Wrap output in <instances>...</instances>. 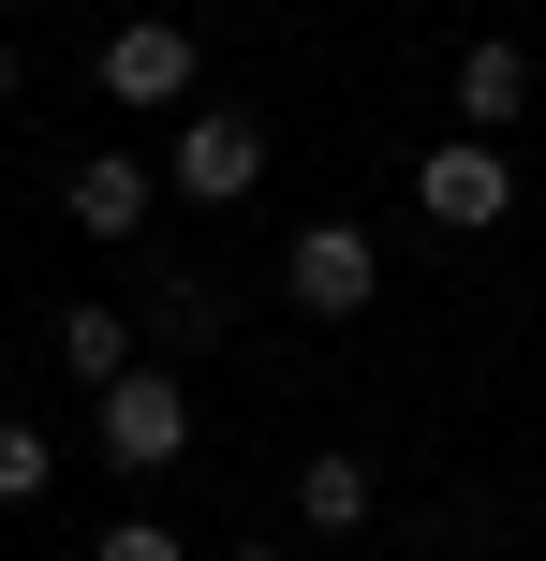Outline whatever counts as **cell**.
Returning <instances> with one entry per match:
<instances>
[{"mask_svg":"<svg viewBox=\"0 0 546 561\" xmlns=\"http://www.w3.org/2000/svg\"><path fill=\"white\" fill-rule=\"evenodd\" d=\"M163 193H177V207H252V193H266V118H252V104H193L177 148H163Z\"/></svg>","mask_w":546,"mask_h":561,"instance_id":"6da1fadb","label":"cell"},{"mask_svg":"<svg viewBox=\"0 0 546 561\" xmlns=\"http://www.w3.org/2000/svg\"><path fill=\"white\" fill-rule=\"evenodd\" d=\"M59 369H74L89 399H104L118 369H148V355H133V310H59Z\"/></svg>","mask_w":546,"mask_h":561,"instance_id":"9c48e42d","label":"cell"},{"mask_svg":"<svg viewBox=\"0 0 546 561\" xmlns=\"http://www.w3.org/2000/svg\"><path fill=\"white\" fill-rule=\"evenodd\" d=\"M89 444H104L118 473H177V458H193V399H177V369H163V355L118 369V385L89 399Z\"/></svg>","mask_w":546,"mask_h":561,"instance_id":"7a4b0ae2","label":"cell"},{"mask_svg":"<svg viewBox=\"0 0 546 561\" xmlns=\"http://www.w3.org/2000/svg\"><path fill=\"white\" fill-rule=\"evenodd\" d=\"M45 473H59V444L30 414H0V503H45Z\"/></svg>","mask_w":546,"mask_h":561,"instance_id":"30bf717a","label":"cell"},{"mask_svg":"<svg viewBox=\"0 0 546 561\" xmlns=\"http://www.w3.org/2000/svg\"><path fill=\"white\" fill-rule=\"evenodd\" d=\"M414 207H429V222H443V237H488V222H502V207H518V163H502V148H488V134H443V148H429V163H414Z\"/></svg>","mask_w":546,"mask_h":561,"instance_id":"277c9868","label":"cell"},{"mask_svg":"<svg viewBox=\"0 0 546 561\" xmlns=\"http://www.w3.org/2000/svg\"><path fill=\"white\" fill-rule=\"evenodd\" d=\"M148 207H163V178H148L133 148H89V163L59 178V222H74V237H104V252H133V237H148Z\"/></svg>","mask_w":546,"mask_h":561,"instance_id":"8992f818","label":"cell"},{"mask_svg":"<svg viewBox=\"0 0 546 561\" xmlns=\"http://www.w3.org/2000/svg\"><path fill=\"white\" fill-rule=\"evenodd\" d=\"M370 503H384V488H370V458H355V444H325V458H295V517H311L325 547H340V533H370Z\"/></svg>","mask_w":546,"mask_h":561,"instance_id":"ba28073f","label":"cell"},{"mask_svg":"<svg viewBox=\"0 0 546 561\" xmlns=\"http://www.w3.org/2000/svg\"><path fill=\"white\" fill-rule=\"evenodd\" d=\"M193 30L177 15H133V30H104V59H89V89H104V104H193Z\"/></svg>","mask_w":546,"mask_h":561,"instance_id":"5b68a950","label":"cell"},{"mask_svg":"<svg viewBox=\"0 0 546 561\" xmlns=\"http://www.w3.org/2000/svg\"><path fill=\"white\" fill-rule=\"evenodd\" d=\"M89 561H193V547H177V533H163V517H118V533H104V547H89Z\"/></svg>","mask_w":546,"mask_h":561,"instance_id":"7c38bea8","label":"cell"},{"mask_svg":"<svg viewBox=\"0 0 546 561\" xmlns=\"http://www.w3.org/2000/svg\"><path fill=\"white\" fill-rule=\"evenodd\" d=\"M207 310H222V296H207V280H163V310H148V325H163V355H193V340H222V325H207Z\"/></svg>","mask_w":546,"mask_h":561,"instance_id":"8fae6325","label":"cell"},{"mask_svg":"<svg viewBox=\"0 0 546 561\" xmlns=\"http://www.w3.org/2000/svg\"><path fill=\"white\" fill-rule=\"evenodd\" d=\"M370 280H384L370 222H295V237H281V296L311 310V325H355V310H370Z\"/></svg>","mask_w":546,"mask_h":561,"instance_id":"3957f363","label":"cell"},{"mask_svg":"<svg viewBox=\"0 0 546 561\" xmlns=\"http://www.w3.org/2000/svg\"><path fill=\"white\" fill-rule=\"evenodd\" d=\"M222 561H281V547H222Z\"/></svg>","mask_w":546,"mask_h":561,"instance_id":"9a60e30c","label":"cell"},{"mask_svg":"<svg viewBox=\"0 0 546 561\" xmlns=\"http://www.w3.org/2000/svg\"><path fill=\"white\" fill-rule=\"evenodd\" d=\"M0 104H15V45H0Z\"/></svg>","mask_w":546,"mask_h":561,"instance_id":"5bb4252c","label":"cell"},{"mask_svg":"<svg viewBox=\"0 0 546 561\" xmlns=\"http://www.w3.org/2000/svg\"><path fill=\"white\" fill-rule=\"evenodd\" d=\"M15 15H74V0H15Z\"/></svg>","mask_w":546,"mask_h":561,"instance_id":"4fadbf2b","label":"cell"},{"mask_svg":"<svg viewBox=\"0 0 546 561\" xmlns=\"http://www.w3.org/2000/svg\"><path fill=\"white\" fill-rule=\"evenodd\" d=\"M518 104H532V59L518 45H502V30H488V45H458V134H518Z\"/></svg>","mask_w":546,"mask_h":561,"instance_id":"52a82bcc","label":"cell"}]
</instances>
